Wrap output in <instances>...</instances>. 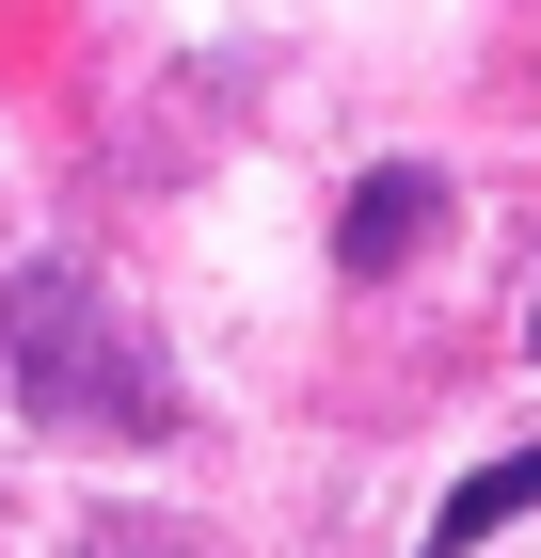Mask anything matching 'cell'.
Returning a JSON list of instances; mask_svg holds the SVG:
<instances>
[{"instance_id": "cell-1", "label": "cell", "mask_w": 541, "mask_h": 558, "mask_svg": "<svg viewBox=\"0 0 541 558\" xmlns=\"http://www.w3.org/2000/svg\"><path fill=\"white\" fill-rule=\"evenodd\" d=\"M0 367H16V415L33 430H81V447H160L175 430L160 336H144L81 256H33L16 288H0Z\"/></svg>"}, {"instance_id": "cell-2", "label": "cell", "mask_w": 541, "mask_h": 558, "mask_svg": "<svg viewBox=\"0 0 541 558\" xmlns=\"http://www.w3.org/2000/svg\"><path fill=\"white\" fill-rule=\"evenodd\" d=\"M430 240H446V175H430V160H382L367 192H351V223H334V271L382 288V271H415Z\"/></svg>"}, {"instance_id": "cell-3", "label": "cell", "mask_w": 541, "mask_h": 558, "mask_svg": "<svg viewBox=\"0 0 541 558\" xmlns=\"http://www.w3.org/2000/svg\"><path fill=\"white\" fill-rule=\"evenodd\" d=\"M509 511H541V447H509V463H478V478H462V495H446V526H430V558H462L478 526H509Z\"/></svg>"}, {"instance_id": "cell-4", "label": "cell", "mask_w": 541, "mask_h": 558, "mask_svg": "<svg viewBox=\"0 0 541 558\" xmlns=\"http://www.w3.org/2000/svg\"><path fill=\"white\" fill-rule=\"evenodd\" d=\"M81 558H208V543H192V526H144V511H96Z\"/></svg>"}, {"instance_id": "cell-5", "label": "cell", "mask_w": 541, "mask_h": 558, "mask_svg": "<svg viewBox=\"0 0 541 558\" xmlns=\"http://www.w3.org/2000/svg\"><path fill=\"white\" fill-rule=\"evenodd\" d=\"M526 351H541V319H526Z\"/></svg>"}]
</instances>
